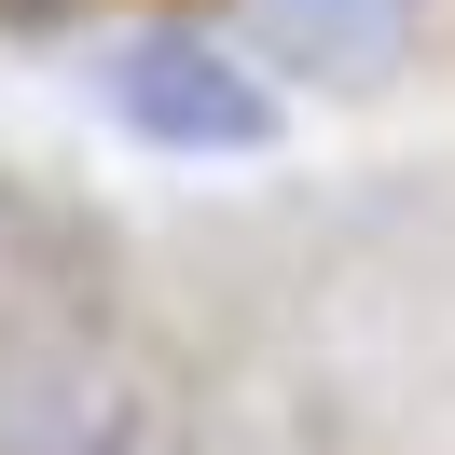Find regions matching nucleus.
<instances>
[{
	"label": "nucleus",
	"instance_id": "obj_1",
	"mask_svg": "<svg viewBox=\"0 0 455 455\" xmlns=\"http://www.w3.org/2000/svg\"><path fill=\"white\" fill-rule=\"evenodd\" d=\"M97 111L124 139H152V152H194V166L276 152V84L235 42H207V28H124L97 56Z\"/></svg>",
	"mask_w": 455,
	"mask_h": 455
},
{
	"label": "nucleus",
	"instance_id": "obj_2",
	"mask_svg": "<svg viewBox=\"0 0 455 455\" xmlns=\"http://www.w3.org/2000/svg\"><path fill=\"white\" fill-rule=\"evenodd\" d=\"M249 56L304 84H387L414 56V0H249Z\"/></svg>",
	"mask_w": 455,
	"mask_h": 455
}]
</instances>
